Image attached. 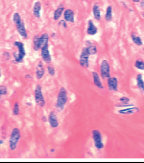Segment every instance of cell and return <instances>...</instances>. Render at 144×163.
<instances>
[{"mask_svg":"<svg viewBox=\"0 0 144 163\" xmlns=\"http://www.w3.org/2000/svg\"><path fill=\"white\" fill-rule=\"evenodd\" d=\"M8 94V89L7 86L0 85V98Z\"/></svg>","mask_w":144,"mask_h":163,"instance_id":"29","label":"cell"},{"mask_svg":"<svg viewBox=\"0 0 144 163\" xmlns=\"http://www.w3.org/2000/svg\"><path fill=\"white\" fill-rule=\"evenodd\" d=\"M49 35L47 33H43L40 36V46L41 48L48 45V41H49Z\"/></svg>","mask_w":144,"mask_h":163,"instance_id":"21","label":"cell"},{"mask_svg":"<svg viewBox=\"0 0 144 163\" xmlns=\"http://www.w3.org/2000/svg\"><path fill=\"white\" fill-rule=\"evenodd\" d=\"M16 27L17 30L18 34L20 35V36L23 39H27L28 37V34L27 32V30L26 29L25 24L24 21H21L20 23L15 25Z\"/></svg>","mask_w":144,"mask_h":163,"instance_id":"11","label":"cell"},{"mask_svg":"<svg viewBox=\"0 0 144 163\" xmlns=\"http://www.w3.org/2000/svg\"><path fill=\"white\" fill-rule=\"evenodd\" d=\"M139 111V108L135 106H129L127 108H124V109H119L118 111V113L120 114L130 115L135 114Z\"/></svg>","mask_w":144,"mask_h":163,"instance_id":"15","label":"cell"},{"mask_svg":"<svg viewBox=\"0 0 144 163\" xmlns=\"http://www.w3.org/2000/svg\"><path fill=\"white\" fill-rule=\"evenodd\" d=\"M34 100L36 105L41 108L46 105V100L42 92V87L40 85H37L34 89Z\"/></svg>","mask_w":144,"mask_h":163,"instance_id":"4","label":"cell"},{"mask_svg":"<svg viewBox=\"0 0 144 163\" xmlns=\"http://www.w3.org/2000/svg\"><path fill=\"white\" fill-rule=\"evenodd\" d=\"M68 101L67 91L64 87H62L57 94V100L56 103V108L59 111H62L64 109V107Z\"/></svg>","mask_w":144,"mask_h":163,"instance_id":"1","label":"cell"},{"mask_svg":"<svg viewBox=\"0 0 144 163\" xmlns=\"http://www.w3.org/2000/svg\"><path fill=\"white\" fill-rule=\"evenodd\" d=\"M98 32V29L95 25L92 20H89L87 22V28L86 33L89 35H95Z\"/></svg>","mask_w":144,"mask_h":163,"instance_id":"14","label":"cell"},{"mask_svg":"<svg viewBox=\"0 0 144 163\" xmlns=\"http://www.w3.org/2000/svg\"><path fill=\"white\" fill-rule=\"evenodd\" d=\"M3 55H4V57L5 58V59L7 60H9L10 59V53L8 52H7V51L4 52L3 53Z\"/></svg>","mask_w":144,"mask_h":163,"instance_id":"34","label":"cell"},{"mask_svg":"<svg viewBox=\"0 0 144 163\" xmlns=\"http://www.w3.org/2000/svg\"><path fill=\"white\" fill-rule=\"evenodd\" d=\"M59 26L63 27L64 29H67V22L64 20H62L59 21Z\"/></svg>","mask_w":144,"mask_h":163,"instance_id":"33","label":"cell"},{"mask_svg":"<svg viewBox=\"0 0 144 163\" xmlns=\"http://www.w3.org/2000/svg\"><path fill=\"white\" fill-rule=\"evenodd\" d=\"M1 77V69H0V78Z\"/></svg>","mask_w":144,"mask_h":163,"instance_id":"40","label":"cell"},{"mask_svg":"<svg viewBox=\"0 0 144 163\" xmlns=\"http://www.w3.org/2000/svg\"><path fill=\"white\" fill-rule=\"evenodd\" d=\"M64 20L66 22L70 23H75V13L70 8L65 10L64 11Z\"/></svg>","mask_w":144,"mask_h":163,"instance_id":"16","label":"cell"},{"mask_svg":"<svg viewBox=\"0 0 144 163\" xmlns=\"http://www.w3.org/2000/svg\"><path fill=\"white\" fill-rule=\"evenodd\" d=\"M41 56L43 60L47 64H50L51 62L52 58L48 49V45L41 48Z\"/></svg>","mask_w":144,"mask_h":163,"instance_id":"9","label":"cell"},{"mask_svg":"<svg viewBox=\"0 0 144 163\" xmlns=\"http://www.w3.org/2000/svg\"><path fill=\"white\" fill-rule=\"evenodd\" d=\"M134 66L138 70H144V61L141 59H137L135 63Z\"/></svg>","mask_w":144,"mask_h":163,"instance_id":"26","label":"cell"},{"mask_svg":"<svg viewBox=\"0 0 144 163\" xmlns=\"http://www.w3.org/2000/svg\"><path fill=\"white\" fill-rule=\"evenodd\" d=\"M89 56L90 55L87 53L86 47L83 48L80 53L79 57V63L81 67L84 68H87L89 66Z\"/></svg>","mask_w":144,"mask_h":163,"instance_id":"7","label":"cell"},{"mask_svg":"<svg viewBox=\"0 0 144 163\" xmlns=\"http://www.w3.org/2000/svg\"><path fill=\"white\" fill-rule=\"evenodd\" d=\"M134 106L133 104L132 103H118L116 106L119 107V108H127L129 106Z\"/></svg>","mask_w":144,"mask_h":163,"instance_id":"31","label":"cell"},{"mask_svg":"<svg viewBox=\"0 0 144 163\" xmlns=\"http://www.w3.org/2000/svg\"><path fill=\"white\" fill-rule=\"evenodd\" d=\"M92 137L93 140L94 146L97 149H102L105 146L102 140V135L100 131L98 130H93L92 131Z\"/></svg>","mask_w":144,"mask_h":163,"instance_id":"6","label":"cell"},{"mask_svg":"<svg viewBox=\"0 0 144 163\" xmlns=\"http://www.w3.org/2000/svg\"><path fill=\"white\" fill-rule=\"evenodd\" d=\"M14 46L18 49L17 52L13 53V57L14 58V62L16 63H21L23 62L24 59L26 55L25 45L21 42L16 41L14 42Z\"/></svg>","mask_w":144,"mask_h":163,"instance_id":"2","label":"cell"},{"mask_svg":"<svg viewBox=\"0 0 144 163\" xmlns=\"http://www.w3.org/2000/svg\"><path fill=\"white\" fill-rule=\"evenodd\" d=\"M48 73L51 76H54L56 75L55 68L53 66L49 65L47 67Z\"/></svg>","mask_w":144,"mask_h":163,"instance_id":"30","label":"cell"},{"mask_svg":"<svg viewBox=\"0 0 144 163\" xmlns=\"http://www.w3.org/2000/svg\"><path fill=\"white\" fill-rule=\"evenodd\" d=\"M108 89L111 92H117L118 91V80L115 77H110L107 79Z\"/></svg>","mask_w":144,"mask_h":163,"instance_id":"10","label":"cell"},{"mask_svg":"<svg viewBox=\"0 0 144 163\" xmlns=\"http://www.w3.org/2000/svg\"><path fill=\"white\" fill-rule=\"evenodd\" d=\"M113 18V8L111 5H109L106 9L105 19L106 21H111Z\"/></svg>","mask_w":144,"mask_h":163,"instance_id":"24","label":"cell"},{"mask_svg":"<svg viewBox=\"0 0 144 163\" xmlns=\"http://www.w3.org/2000/svg\"><path fill=\"white\" fill-rule=\"evenodd\" d=\"M119 100L121 103H129L130 101V99L126 97H122L119 98Z\"/></svg>","mask_w":144,"mask_h":163,"instance_id":"32","label":"cell"},{"mask_svg":"<svg viewBox=\"0 0 144 163\" xmlns=\"http://www.w3.org/2000/svg\"><path fill=\"white\" fill-rule=\"evenodd\" d=\"M21 137V135L20 130L18 128H14L11 131L8 141L9 148L11 151H14L16 149Z\"/></svg>","mask_w":144,"mask_h":163,"instance_id":"3","label":"cell"},{"mask_svg":"<svg viewBox=\"0 0 144 163\" xmlns=\"http://www.w3.org/2000/svg\"><path fill=\"white\" fill-rule=\"evenodd\" d=\"M83 1H85V0H83Z\"/></svg>","mask_w":144,"mask_h":163,"instance_id":"41","label":"cell"},{"mask_svg":"<svg viewBox=\"0 0 144 163\" xmlns=\"http://www.w3.org/2000/svg\"><path fill=\"white\" fill-rule=\"evenodd\" d=\"M25 78H26V79H32V75L27 74V75H26L25 76Z\"/></svg>","mask_w":144,"mask_h":163,"instance_id":"35","label":"cell"},{"mask_svg":"<svg viewBox=\"0 0 144 163\" xmlns=\"http://www.w3.org/2000/svg\"><path fill=\"white\" fill-rule=\"evenodd\" d=\"M32 44H33V49L34 51H37L41 49L40 46V35H35L32 40Z\"/></svg>","mask_w":144,"mask_h":163,"instance_id":"22","label":"cell"},{"mask_svg":"<svg viewBox=\"0 0 144 163\" xmlns=\"http://www.w3.org/2000/svg\"><path fill=\"white\" fill-rule=\"evenodd\" d=\"M100 73L103 79H107L111 76V66L107 60L103 59L102 60L100 66Z\"/></svg>","mask_w":144,"mask_h":163,"instance_id":"5","label":"cell"},{"mask_svg":"<svg viewBox=\"0 0 144 163\" xmlns=\"http://www.w3.org/2000/svg\"><path fill=\"white\" fill-rule=\"evenodd\" d=\"M64 7L63 6H60L57 8L53 13V19L54 21H57L61 17L63 13H64Z\"/></svg>","mask_w":144,"mask_h":163,"instance_id":"20","label":"cell"},{"mask_svg":"<svg viewBox=\"0 0 144 163\" xmlns=\"http://www.w3.org/2000/svg\"><path fill=\"white\" fill-rule=\"evenodd\" d=\"M93 14L94 18L97 21H100L101 19V12L100 7L98 4L95 3L93 7Z\"/></svg>","mask_w":144,"mask_h":163,"instance_id":"19","label":"cell"},{"mask_svg":"<svg viewBox=\"0 0 144 163\" xmlns=\"http://www.w3.org/2000/svg\"><path fill=\"white\" fill-rule=\"evenodd\" d=\"M136 86L138 88L144 92V81L143 79V76L142 74H138L136 77Z\"/></svg>","mask_w":144,"mask_h":163,"instance_id":"18","label":"cell"},{"mask_svg":"<svg viewBox=\"0 0 144 163\" xmlns=\"http://www.w3.org/2000/svg\"><path fill=\"white\" fill-rule=\"evenodd\" d=\"M92 75L93 78V82L94 85L96 86V88L100 89H103L104 86L103 85L102 82L101 81L100 76L99 75V73L95 71H93L92 72Z\"/></svg>","mask_w":144,"mask_h":163,"instance_id":"12","label":"cell"},{"mask_svg":"<svg viewBox=\"0 0 144 163\" xmlns=\"http://www.w3.org/2000/svg\"><path fill=\"white\" fill-rule=\"evenodd\" d=\"M87 46L86 47V50L89 55H95L97 53V49L96 45L92 43H87Z\"/></svg>","mask_w":144,"mask_h":163,"instance_id":"25","label":"cell"},{"mask_svg":"<svg viewBox=\"0 0 144 163\" xmlns=\"http://www.w3.org/2000/svg\"><path fill=\"white\" fill-rule=\"evenodd\" d=\"M135 3H139L140 2V0H132Z\"/></svg>","mask_w":144,"mask_h":163,"instance_id":"37","label":"cell"},{"mask_svg":"<svg viewBox=\"0 0 144 163\" xmlns=\"http://www.w3.org/2000/svg\"><path fill=\"white\" fill-rule=\"evenodd\" d=\"M142 17H144V12H143V13H142Z\"/></svg>","mask_w":144,"mask_h":163,"instance_id":"39","label":"cell"},{"mask_svg":"<svg viewBox=\"0 0 144 163\" xmlns=\"http://www.w3.org/2000/svg\"><path fill=\"white\" fill-rule=\"evenodd\" d=\"M48 122L52 128H57L59 126L58 117L54 111H51L48 116Z\"/></svg>","mask_w":144,"mask_h":163,"instance_id":"8","label":"cell"},{"mask_svg":"<svg viewBox=\"0 0 144 163\" xmlns=\"http://www.w3.org/2000/svg\"><path fill=\"white\" fill-rule=\"evenodd\" d=\"M45 73H46V71H45V69L44 67L43 64L41 62H40L38 63V65L36 67V69H35L36 78L38 80L41 79L44 77Z\"/></svg>","mask_w":144,"mask_h":163,"instance_id":"13","label":"cell"},{"mask_svg":"<svg viewBox=\"0 0 144 163\" xmlns=\"http://www.w3.org/2000/svg\"><path fill=\"white\" fill-rule=\"evenodd\" d=\"M140 6L141 7H144V0H140Z\"/></svg>","mask_w":144,"mask_h":163,"instance_id":"36","label":"cell"},{"mask_svg":"<svg viewBox=\"0 0 144 163\" xmlns=\"http://www.w3.org/2000/svg\"><path fill=\"white\" fill-rule=\"evenodd\" d=\"M13 21L15 25H16L17 24H18L22 21L21 16L20 15V14L18 13H14V14L13 16Z\"/></svg>","mask_w":144,"mask_h":163,"instance_id":"28","label":"cell"},{"mask_svg":"<svg viewBox=\"0 0 144 163\" xmlns=\"http://www.w3.org/2000/svg\"><path fill=\"white\" fill-rule=\"evenodd\" d=\"M41 11V3L38 1L35 2L32 8V13L34 16L37 18H40Z\"/></svg>","mask_w":144,"mask_h":163,"instance_id":"17","label":"cell"},{"mask_svg":"<svg viewBox=\"0 0 144 163\" xmlns=\"http://www.w3.org/2000/svg\"><path fill=\"white\" fill-rule=\"evenodd\" d=\"M4 140H0V146H1V145H2L3 144H4Z\"/></svg>","mask_w":144,"mask_h":163,"instance_id":"38","label":"cell"},{"mask_svg":"<svg viewBox=\"0 0 144 163\" xmlns=\"http://www.w3.org/2000/svg\"><path fill=\"white\" fill-rule=\"evenodd\" d=\"M131 38L133 43L136 45L137 46H142L143 45V42L141 37L137 35L135 33H132L131 34Z\"/></svg>","mask_w":144,"mask_h":163,"instance_id":"23","label":"cell"},{"mask_svg":"<svg viewBox=\"0 0 144 163\" xmlns=\"http://www.w3.org/2000/svg\"><path fill=\"white\" fill-rule=\"evenodd\" d=\"M20 113V108L18 102H15L13 108V114L14 116H18Z\"/></svg>","mask_w":144,"mask_h":163,"instance_id":"27","label":"cell"}]
</instances>
